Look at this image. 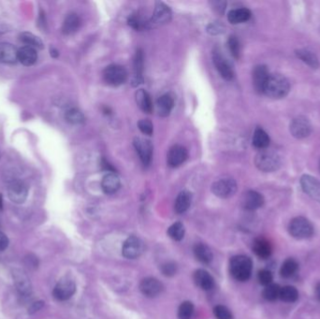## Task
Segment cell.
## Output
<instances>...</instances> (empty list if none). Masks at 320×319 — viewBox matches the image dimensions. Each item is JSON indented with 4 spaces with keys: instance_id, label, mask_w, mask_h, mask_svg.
I'll return each mask as SVG.
<instances>
[{
    "instance_id": "28",
    "label": "cell",
    "mask_w": 320,
    "mask_h": 319,
    "mask_svg": "<svg viewBox=\"0 0 320 319\" xmlns=\"http://www.w3.org/2000/svg\"><path fill=\"white\" fill-rule=\"evenodd\" d=\"M135 97H136V102L140 107V109L146 113H151L154 107H153V102L149 93L143 89H140L136 92Z\"/></svg>"
},
{
    "instance_id": "1",
    "label": "cell",
    "mask_w": 320,
    "mask_h": 319,
    "mask_svg": "<svg viewBox=\"0 0 320 319\" xmlns=\"http://www.w3.org/2000/svg\"><path fill=\"white\" fill-rule=\"evenodd\" d=\"M289 83L285 76L281 74H269L264 85L263 94L270 99H283L289 92Z\"/></svg>"
},
{
    "instance_id": "11",
    "label": "cell",
    "mask_w": 320,
    "mask_h": 319,
    "mask_svg": "<svg viewBox=\"0 0 320 319\" xmlns=\"http://www.w3.org/2000/svg\"><path fill=\"white\" fill-rule=\"evenodd\" d=\"M133 145L143 165L148 166L151 163L154 152V147L151 142L144 138L136 137L133 141Z\"/></svg>"
},
{
    "instance_id": "15",
    "label": "cell",
    "mask_w": 320,
    "mask_h": 319,
    "mask_svg": "<svg viewBox=\"0 0 320 319\" xmlns=\"http://www.w3.org/2000/svg\"><path fill=\"white\" fill-rule=\"evenodd\" d=\"M163 285L158 279L148 277L143 279L140 284V290L145 297L156 298L163 291Z\"/></svg>"
},
{
    "instance_id": "38",
    "label": "cell",
    "mask_w": 320,
    "mask_h": 319,
    "mask_svg": "<svg viewBox=\"0 0 320 319\" xmlns=\"http://www.w3.org/2000/svg\"><path fill=\"white\" fill-rule=\"evenodd\" d=\"M185 229L184 225L176 222L168 227V234L174 241H181L185 236Z\"/></svg>"
},
{
    "instance_id": "7",
    "label": "cell",
    "mask_w": 320,
    "mask_h": 319,
    "mask_svg": "<svg viewBox=\"0 0 320 319\" xmlns=\"http://www.w3.org/2000/svg\"><path fill=\"white\" fill-rule=\"evenodd\" d=\"M144 252L143 242L136 236H130L123 244L122 254L127 260H135L141 257Z\"/></svg>"
},
{
    "instance_id": "45",
    "label": "cell",
    "mask_w": 320,
    "mask_h": 319,
    "mask_svg": "<svg viewBox=\"0 0 320 319\" xmlns=\"http://www.w3.org/2000/svg\"><path fill=\"white\" fill-rule=\"evenodd\" d=\"M138 127L141 130V132L147 136H151L154 132V126L151 121L148 119H142L138 122Z\"/></svg>"
},
{
    "instance_id": "32",
    "label": "cell",
    "mask_w": 320,
    "mask_h": 319,
    "mask_svg": "<svg viewBox=\"0 0 320 319\" xmlns=\"http://www.w3.org/2000/svg\"><path fill=\"white\" fill-rule=\"evenodd\" d=\"M269 144V138L268 134L262 129L257 128L253 136V145L259 149H266Z\"/></svg>"
},
{
    "instance_id": "49",
    "label": "cell",
    "mask_w": 320,
    "mask_h": 319,
    "mask_svg": "<svg viewBox=\"0 0 320 319\" xmlns=\"http://www.w3.org/2000/svg\"><path fill=\"white\" fill-rule=\"evenodd\" d=\"M101 167L105 170H108L109 172H114V168L111 167V165H109V163L106 160H102L101 162Z\"/></svg>"
},
{
    "instance_id": "22",
    "label": "cell",
    "mask_w": 320,
    "mask_h": 319,
    "mask_svg": "<svg viewBox=\"0 0 320 319\" xmlns=\"http://www.w3.org/2000/svg\"><path fill=\"white\" fill-rule=\"evenodd\" d=\"M144 67V54L142 49H138L135 53L134 61H133V69H134V77L132 79L133 86H137L143 82V73Z\"/></svg>"
},
{
    "instance_id": "14",
    "label": "cell",
    "mask_w": 320,
    "mask_h": 319,
    "mask_svg": "<svg viewBox=\"0 0 320 319\" xmlns=\"http://www.w3.org/2000/svg\"><path fill=\"white\" fill-rule=\"evenodd\" d=\"M188 158V153L183 145L176 144L173 145L168 153L167 162L168 165L171 168H177L185 163V160Z\"/></svg>"
},
{
    "instance_id": "30",
    "label": "cell",
    "mask_w": 320,
    "mask_h": 319,
    "mask_svg": "<svg viewBox=\"0 0 320 319\" xmlns=\"http://www.w3.org/2000/svg\"><path fill=\"white\" fill-rule=\"evenodd\" d=\"M192 202V195L190 192L184 190L177 196L174 209L177 213H184L189 209Z\"/></svg>"
},
{
    "instance_id": "35",
    "label": "cell",
    "mask_w": 320,
    "mask_h": 319,
    "mask_svg": "<svg viewBox=\"0 0 320 319\" xmlns=\"http://www.w3.org/2000/svg\"><path fill=\"white\" fill-rule=\"evenodd\" d=\"M298 269H299L298 262L293 259H287L284 261V263L281 266V269H280L281 276L284 278L291 277L297 272Z\"/></svg>"
},
{
    "instance_id": "51",
    "label": "cell",
    "mask_w": 320,
    "mask_h": 319,
    "mask_svg": "<svg viewBox=\"0 0 320 319\" xmlns=\"http://www.w3.org/2000/svg\"><path fill=\"white\" fill-rule=\"evenodd\" d=\"M316 296H317L318 300L320 302V283L316 287Z\"/></svg>"
},
{
    "instance_id": "18",
    "label": "cell",
    "mask_w": 320,
    "mask_h": 319,
    "mask_svg": "<svg viewBox=\"0 0 320 319\" xmlns=\"http://www.w3.org/2000/svg\"><path fill=\"white\" fill-rule=\"evenodd\" d=\"M18 50L14 45L8 42L0 43V63L15 64L18 61Z\"/></svg>"
},
{
    "instance_id": "39",
    "label": "cell",
    "mask_w": 320,
    "mask_h": 319,
    "mask_svg": "<svg viewBox=\"0 0 320 319\" xmlns=\"http://www.w3.org/2000/svg\"><path fill=\"white\" fill-rule=\"evenodd\" d=\"M281 287L276 284H270L269 286H265L263 290V298L269 302H274L279 299Z\"/></svg>"
},
{
    "instance_id": "52",
    "label": "cell",
    "mask_w": 320,
    "mask_h": 319,
    "mask_svg": "<svg viewBox=\"0 0 320 319\" xmlns=\"http://www.w3.org/2000/svg\"><path fill=\"white\" fill-rule=\"evenodd\" d=\"M51 55L53 57H57L58 55V52L56 50H51Z\"/></svg>"
},
{
    "instance_id": "2",
    "label": "cell",
    "mask_w": 320,
    "mask_h": 319,
    "mask_svg": "<svg viewBox=\"0 0 320 319\" xmlns=\"http://www.w3.org/2000/svg\"><path fill=\"white\" fill-rule=\"evenodd\" d=\"M252 269L251 259L244 255L235 256L229 261V271L233 278L240 282H245L251 277Z\"/></svg>"
},
{
    "instance_id": "47",
    "label": "cell",
    "mask_w": 320,
    "mask_h": 319,
    "mask_svg": "<svg viewBox=\"0 0 320 319\" xmlns=\"http://www.w3.org/2000/svg\"><path fill=\"white\" fill-rule=\"evenodd\" d=\"M8 245V237L5 233L0 231V251H4Z\"/></svg>"
},
{
    "instance_id": "13",
    "label": "cell",
    "mask_w": 320,
    "mask_h": 319,
    "mask_svg": "<svg viewBox=\"0 0 320 319\" xmlns=\"http://www.w3.org/2000/svg\"><path fill=\"white\" fill-rule=\"evenodd\" d=\"M312 126L309 120L304 116L294 118L290 124V132L297 139H303L311 133Z\"/></svg>"
},
{
    "instance_id": "19",
    "label": "cell",
    "mask_w": 320,
    "mask_h": 319,
    "mask_svg": "<svg viewBox=\"0 0 320 319\" xmlns=\"http://www.w3.org/2000/svg\"><path fill=\"white\" fill-rule=\"evenodd\" d=\"M13 279H14L17 290L19 291L20 294L23 295L24 297L30 295L31 290H32L31 283H30L29 278L27 277V275L24 271H22L20 269L14 270L13 271Z\"/></svg>"
},
{
    "instance_id": "27",
    "label": "cell",
    "mask_w": 320,
    "mask_h": 319,
    "mask_svg": "<svg viewBox=\"0 0 320 319\" xmlns=\"http://www.w3.org/2000/svg\"><path fill=\"white\" fill-rule=\"evenodd\" d=\"M251 18V11L246 8L232 9L227 14V20L230 24L237 25L244 23Z\"/></svg>"
},
{
    "instance_id": "41",
    "label": "cell",
    "mask_w": 320,
    "mask_h": 319,
    "mask_svg": "<svg viewBox=\"0 0 320 319\" xmlns=\"http://www.w3.org/2000/svg\"><path fill=\"white\" fill-rule=\"evenodd\" d=\"M227 45H228V49H229L230 53L232 54V56L236 59L240 58L241 46H240V42H239L235 36H230L229 37V39L227 41Z\"/></svg>"
},
{
    "instance_id": "12",
    "label": "cell",
    "mask_w": 320,
    "mask_h": 319,
    "mask_svg": "<svg viewBox=\"0 0 320 319\" xmlns=\"http://www.w3.org/2000/svg\"><path fill=\"white\" fill-rule=\"evenodd\" d=\"M213 61L222 78H224L227 81H230L233 79L234 71L232 67L227 62V59L225 58V56L221 53V52L217 49H215L213 53Z\"/></svg>"
},
{
    "instance_id": "31",
    "label": "cell",
    "mask_w": 320,
    "mask_h": 319,
    "mask_svg": "<svg viewBox=\"0 0 320 319\" xmlns=\"http://www.w3.org/2000/svg\"><path fill=\"white\" fill-rule=\"evenodd\" d=\"M194 254L196 259L203 264H209L213 259L212 250L206 244H196L194 247Z\"/></svg>"
},
{
    "instance_id": "16",
    "label": "cell",
    "mask_w": 320,
    "mask_h": 319,
    "mask_svg": "<svg viewBox=\"0 0 320 319\" xmlns=\"http://www.w3.org/2000/svg\"><path fill=\"white\" fill-rule=\"evenodd\" d=\"M303 191L311 198L320 202V182L310 175H303L301 179Z\"/></svg>"
},
{
    "instance_id": "29",
    "label": "cell",
    "mask_w": 320,
    "mask_h": 319,
    "mask_svg": "<svg viewBox=\"0 0 320 319\" xmlns=\"http://www.w3.org/2000/svg\"><path fill=\"white\" fill-rule=\"evenodd\" d=\"M81 25V19L76 13H69L64 20L62 31L65 35H72L77 32Z\"/></svg>"
},
{
    "instance_id": "9",
    "label": "cell",
    "mask_w": 320,
    "mask_h": 319,
    "mask_svg": "<svg viewBox=\"0 0 320 319\" xmlns=\"http://www.w3.org/2000/svg\"><path fill=\"white\" fill-rule=\"evenodd\" d=\"M171 19V10L168 6L162 2H158L155 7V11L148 22V27H159L166 25Z\"/></svg>"
},
{
    "instance_id": "40",
    "label": "cell",
    "mask_w": 320,
    "mask_h": 319,
    "mask_svg": "<svg viewBox=\"0 0 320 319\" xmlns=\"http://www.w3.org/2000/svg\"><path fill=\"white\" fill-rule=\"evenodd\" d=\"M194 314L193 303L190 302H184L178 309V318L179 319H190Z\"/></svg>"
},
{
    "instance_id": "26",
    "label": "cell",
    "mask_w": 320,
    "mask_h": 319,
    "mask_svg": "<svg viewBox=\"0 0 320 319\" xmlns=\"http://www.w3.org/2000/svg\"><path fill=\"white\" fill-rule=\"evenodd\" d=\"M159 114L162 117H166L170 113L171 109L174 107V99L169 94L161 96L157 102Z\"/></svg>"
},
{
    "instance_id": "34",
    "label": "cell",
    "mask_w": 320,
    "mask_h": 319,
    "mask_svg": "<svg viewBox=\"0 0 320 319\" xmlns=\"http://www.w3.org/2000/svg\"><path fill=\"white\" fill-rule=\"evenodd\" d=\"M279 299L285 303H295L299 299V292L295 286H283L280 289Z\"/></svg>"
},
{
    "instance_id": "46",
    "label": "cell",
    "mask_w": 320,
    "mask_h": 319,
    "mask_svg": "<svg viewBox=\"0 0 320 319\" xmlns=\"http://www.w3.org/2000/svg\"><path fill=\"white\" fill-rule=\"evenodd\" d=\"M127 24H128V25H130L132 28L136 29V30H141V29H143V27H145L147 25L135 15H132V16L128 18Z\"/></svg>"
},
{
    "instance_id": "3",
    "label": "cell",
    "mask_w": 320,
    "mask_h": 319,
    "mask_svg": "<svg viewBox=\"0 0 320 319\" xmlns=\"http://www.w3.org/2000/svg\"><path fill=\"white\" fill-rule=\"evenodd\" d=\"M256 167L264 172H272L281 166V160L276 152L263 149L255 158Z\"/></svg>"
},
{
    "instance_id": "24",
    "label": "cell",
    "mask_w": 320,
    "mask_h": 319,
    "mask_svg": "<svg viewBox=\"0 0 320 319\" xmlns=\"http://www.w3.org/2000/svg\"><path fill=\"white\" fill-rule=\"evenodd\" d=\"M194 281L196 285L203 290H210L214 286V280L205 269H198L194 273Z\"/></svg>"
},
{
    "instance_id": "44",
    "label": "cell",
    "mask_w": 320,
    "mask_h": 319,
    "mask_svg": "<svg viewBox=\"0 0 320 319\" xmlns=\"http://www.w3.org/2000/svg\"><path fill=\"white\" fill-rule=\"evenodd\" d=\"M272 274L268 269H261L258 273V280L260 284L267 286L272 284Z\"/></svg>"
},
{
    "instance_id": "17",
    "label": "cell",
    "mask_w": 320,
    "mask_h": 319,
    "mask_svg": "<svg viewBox=\"0 0 320 319\" xmlns=\"http://www.w3.org/2000/svg\"><path fill=\"white\" fill-rule=\"evenodd\" d=\"M242 204L245 210H258L264 204V198L259 192L249 190L244 194Z\"/></svg>"
},
{
    "instance_id": "23",
    "label": "cell",
    "mask_w": 320,
    "mask_h": 319,
    "mask_svg": "<svg viewBox=\"0 0 320 319\" xmlns=\"http://www.w3.org/2000/svg\"><path fill=\"white\" fill-rule=\"evenodd\" d=\"M18 61L25 67H30L38 60L37 50L29 46H23L18 50Z\"/></svg>"
},
{
    "instance_id": "8",
    "label": "cell",
    "mask_w": 320,
    "mask_h": 319,
    "mask_svg": "<svg viewBox=\"0 0 320 319\" xmlns=\"http://www.w3.org/2000/svg\"><path fill=\"white\" fill-rule=\"evenodd\" d=\"M8 199L16 204H22L26 201L28 187L21 180H12L7 187Z\"/></svg>"
},
{
    "instance_id": "33",
    "label": "cell",
    "mask_w": 320,
    "mask_h": 319,
    "mask_svg": "<svg viewBox=\"0 0 320 319\" xmlns=\"http://www.w3.org/2000/svg\"><path fill=\"white\" fill-rule=\"evenodd\" d=\"M19 40L25 44V46L32 47L34 49H43V42L42 40L35 36L34 34L29 33V32H23L20 34Z\"/></svg>"
},
{
    "instance_id": "43",
    "label": "cell",
    "mask_w": 320,
    "mask_h": 319,
    "mask_svg": "<svg viewBox=\"0 0 320 319\" xmlns=\"http://www.w3.org/2000/svg\"><path fill=\"white\" fill-rule=\"evenodd\" d=\"M160 270L163 275H165L167 277H171L176 274L177 265L174 262H171V261L165 262L164 264L161 265Z\"/></svg>"
},
{
    "instance_id": "37",
    "label": "cell",
    "mask_w": 320,
    "mask_h": 319,
    "mask_svg": "<svg viewBox=\"0 0 320 319\" xmlns=\"http://www.w3.org/2000/svg\"><path fill=\"white\" fill-rule=\"evenodd\" d=\"M65 119L67 120V122H68L69 124H72V125L84 124V120H85L84 113L80 109H76V108L67 109V111L65 112Z\"/></svg>"
},
{
    "instance_id": "25",
    "label": "cell",
    "mask_w": 320,
    "mask_h": 319,
    "mask_svg": "<svg viewBox=\"0 0 320 319\" xmlns=\"http://www.w3.org/2000/svg\"><path fill=\"white\" fill-rule=\"evenodd\" d=\"M253 251L260 259L266 260L271 255V246L266 239L259 238L254 242Z\"/></svg>"
},
{
    "instance_id": "50",
    "label": "cell",
    "mask_w": 320,
    "mask_h": 319,
    "mask_svg": "<svg viewBox=\"0 0 320 319\" xmlns=\"http://www.w3.org/2000/svg\"><path fill=\"white\" fill-rule=\"evenodd\" d=\"M42 305H43V303H42V302L33 303V305H32V306H31V308H30V313L39 311V310L42 308Z\"/></svg>"
},
{
    "instance_id": "5",
    "label": "cell",
    "mask_w": 320,
    "mask_h": 319,
    "mask_svg": "<svg viewBox=\"0 0 320 319\" xmlns=\"http://www.w3.org/2000/svg\"><path fill=\"white\" fill-rule=\"evenodd\" d=\"M103 79L105 83L110 86H119L126 83L127 71L125 67L116 64H112L104 69Z\"/></svg>"
},
{
    "instance_id": "36",
    "label": "cell",
    "mask_w": 320,
    "mask_h": 319,
    "mask_svg": "<svg viewBox=\"0 0 320 319\" xmlns=\"http://www.w3.org/2000/svg\"><path fill=\"white\" fill-rule=\"evenodd\" d=\"M296 54L299 58L302 59L304 63H306L313 68H318L320 66L319 59L316 56V54L310 51L298 50L296 52Z\"/></svg>"
},
{
    "instance_id": "4",
    "label": "cell",
    "mask_w": 320,
    "mask_h": 319,
    "mask_svg": "<svg viewBox=\"0 0 320 319\" xmlns=\"http://www.w3.org/2000/svg\"><path fill=\"white\" fill-rule=\"evenodd\" d=\"M288 232L297 240H305L314 234V227L308 219L299 216L290 221L288 225Z\"/></svg>"
},
{
    "instance_id": "20",
    "label": "cell",
    "mask_w": 320,
    "mask_h": 319,
    "mask_svg": "<svg viewBox=\"0 0 320 319\" xmlns=\"http://www.w3.org/2000/svg\"><path fill=\"white\" fill-rule=\"evenodd\" d=\"M269 73L266 66L259 65L253 70V84L255 89L259 93H263L264 85L266 84Z\"/></svg>"
},
{
    "instance_id": "42",
    "label": "cell",
    "mask_w": 320,
    "mask_h": 319,
    "mask_svg": "<svg viewBox=\"0 0 320 319\" xmlns=\"http://www.w3.org/2000/svg\"><path fill=\"white\" fill-rule=\"evenodd\" d=\"M213 314L217 319H233L231 311L224 305H217L213 309Z\"/></svg>"
},
{
    "instance_id": "10",
    "label": "cell",
    "mask_w": 320,
    "mask_h": 319,
    "mask_svg": "<svg viewBox=\"0 0 320 319\" xmlns=\"http://www.w3.org/2000/svg\"><path fill=\"white\" fill-rule=\"evenodd\" d=\"M76 285L73 280L69 278H63L53 288V297L57 301H67L75 293Z\"/></svg>"
},
{
    "instance_id": "53",
    "label": "cell",
    "mask_w": 320,
    "mask_h": 319,
    "mask_svg": "<svg viewBox=\"0 0 320 319\" xmlns=\"http://www.w3.org/2000/svg\"><path fill=\"white\" fill-rule=\"evenodd\" d=\"M0 209H2V195L0 194Z\"/></svg>"
},
{
    "instance_id": "48",
    "label": "cell",
    "mask_w": 320,
    "mask_h": 319,
    "mask_svg": "<svg viewBox=\"0 0 320 319\" xmlns=\"http://www.w3.org/2000/svg\"><path fill=\"white\" fill-rule=\"evenodd\" d=\"M208 32L211 34H219L221 33V25L219 24H211L208 26Z\"/></svg>"
},
{
    "instance_id": "21",
    "label": "cell",
    "mask_w": 320,
    "mask_h": 319,
    "mask_svg": "<svg viewBox=\"0 0 320 319\" xmlns=\"http://www.w3.org/2000/svg\"><path fill=\"white\" fill-rule=\"evenodd\" d=\"M121 186V181L117 174L114 172H109L103 177L101 181V188L105 194H114L117 192Z\"/></svg>"
},
{
    "instance_id": "6",
    "label": "cell",
    "mask_w": 320,
    "mask_h": 319,
    "mask_svg": "<svg viewBox=\"0 0 320 319\" xmlns=\"http://www.w3.org/2000/svg\"><path fill=\"white\" fill-rule=\"evenodd\" d=\"M237 183L231 178H223L214 182L212 185V191L221 199H228L237 191Z\"/></svg>"
}]
</instances>
